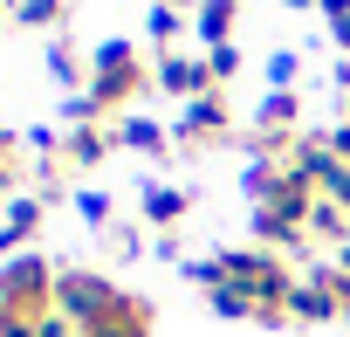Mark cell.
Masks as SVG:
<instances>
[{
    "label": "cell",
    "instance_id": "obj_1",
    "mask_svg": "<svg viewBox=\"0 0 350 337\" xmlns=\"http://www.w3.org/2000/svg\"><path fill=\"white\" fill-rule=\"evenodd\" d=\"M186 275H193L200 289H213V282L247 289V296H254V323H295V316H288V296H295L302 275H295L275 248H227V255H213V262H186Z\"/></svg>",
    "mask_w": 350,
    "mask_h": 337
},
{
    "label": "cell",
    "instance_id": "obj_31",
    "mask_svg": "<svg viewBox=\"0 0 350 337\" xmlns=\"http://www.w3.org/2000/svg\"><path fill=\"white\" fill-rule=\"evenodd\" d=\"M288 8H316V0H288Z\"/></svg>",
    "mask_w": 350,
    "mask_h": 337
},
{
    "label": "cell",
    "instance_id": "obj_13",
    "mask_svg": "<svg viewBox=\"0 0 350 337\" xmlns=\"http://www.w3.org/2000/svg\"><path fill=\"white\" fill-rule=\"evenodd\" d=\"M288 316H295V323H329V316H343V310H336V296H329L316 275H302L295 296H288Z\"/></svg>",
    "mask_w": 350,
    "mask_h": 337
},
{
    "label": "cell",
    "instance_id": "obj_6",
    "mask_svg": "<svg viewBox=\"0 0 350 337\" xmlns=\"http://www.w3.org/2000/svg\"><path fill=\"white\" fill-rule=\"evenodd\" d=\"M179 138L186 151H206V145H227L234 138V103H227V90H206V97H193L186 103V117H179Z\"/></svg>",
    "mask_w": 350,
    "mask_h": 337
},
{
    "label": "cell",
    "instance_id": "obj_22",
    "mask_svg": "<svg viewBox=\"0 0 350 337\" xmlns=\"http://www.w3.org/2000/svg\"><path fill=\"white\" fill-rule=\"evenodd\" d=\"M110 248H117V255H144V234H137V227H110Z\"/></svg>",
    "mask_w": 350,
    "mask_h": 337
},
{
    "label": "cell",
    "instance_id": "obj_2",
    "mask_svg": "<svg viewBox=\"0 0 350 337\" xmlns=\"http://www.w3.org/2000/svg\"><path fill=\"white\" fill-rule=\"evenodd\" d=\"M55 262L49 255H8L0 262V337H35L55 316Z\"/></svg>",
    "mask_w": 350,
    "mask_h": 337
},
{
    "label": "cell",
    "instance_id": "obj_5",
    "mask_svg": "<svg viewBox=\"0 0 350 337\" xmlns=\"http://www.w3.org/2000/svg\"><path fill=\"white\" fill-rule=\"evenodd\" d=\"M117 303H124V289H117L110 275H96V269H62V275H55V316H69L76 330L103 323Z\"/></svg>",
    "mask_w": 350,
    "mask_h": 337
},
{
    "label": "cell",
    "instance_id": "obj_12",
    "mask_svg": "<svg viewBox=\"0 0 350 337\" xmlns=\"http://www.w3.org/2000/svg\"><path fill=\"white\" fill-rule=\"evenodd\" d=\"M110 131H117V145H124V151H144V158L172 151V131H165V124H151V117H131V110H124Z\"/></svg>",
    "mask_w": 350,
    "mask_h": 337
},
{
    "label": "cell",
    "instance_id": "obj_16",
    "mask_svg": "<svg viewBox=\"0 0 350 337\" xmlns=\"http://www.w3.org/2000/svg\"><path fill=\"white\" fill-rule=\"evenodd\" d=\"M254 241H268V248H302V241H309V227H302V221H288V214L254 207Z\"/></svg>",
    "mask_w": 350,
    "mask_h": 337
},
{
    "label": "cell",
    "instance_id": "obj_8",
    "mask_svg": "<svg viewBox=\"0 0 350 337\" xmlns=\"http://www.w3.org/2000/svg\"><path fill=\"white\" fill-rule=\"evenodd\" d=\"M186 214H193V193H179V186H144V193H137V221L158 227V234H172Z\"/></svg>",
    "mask_w": 350,
    "mask_h": 337
},
{
    "label": "cell",
    "instance_id": "obj_29",
    "mask_svg": "<svg viewBox=\"0 0 350 337\" xmlns=\"http://www.w3.org/2000/svg\"><path fill=\"white\" fill-rule=\"evenodd\" d=\"M172 8H186V14H193V8H200V0H172Z\"/></svg>",
    "mask_w": 350,
    "mask_h": 337
},
{
    "label": "cell",
    "instance_id": "obj_26",
    "mask_svg": "<svg viewBox=\"0 0 350 337\" xmlns=\"http://www.w3.org/2000/svg\"><path fill=\"white\" fill-rule=\"evenodd\" d=\"M0 165H21V138L14 131H0Z\"/></svg>",
    "mask_w": 350,
    "mask_h": 337
},
{
    "label": "cell",
    "instance_id": "obj_14",
    "mask_svg": "<svg viewBox=\"0 0 350 337\" xmlns=\"http://www.w3.org/2000/svg\"><path fill=\"white\" fill-rule=\"evenodd\" d=\"M35 227H42V193H14V200H8V227H0V255L21 248Z\"/></svg>",
    "mask_w": 350,
    "mask_h": 337
},
{
    "label": "cell",
    "instance_id": "obj_17",
    "mask_svg": "<svg viewBox=\"0 0 350 337\" xmlns=\"http://www.w3.org/2000/svg\"><path fill=\"white\" fill-rule=\"evenodd\" d=\"M8 21H14V28H42V35H55V28L69 21V0H14Z\"/></svg>",
    "mask_w": 350,
    "mask_h": 337
},
{
    "label": "cell",
    "instance_id": "obj_25",
    "mask_svg": "<svg viewBox=\"0 0 350 337\" xmlns=\"http://www.w3.org/2000/svg\"><path fill=\"white\" fill-rule=\"evenodd\" d=\"M323 200H336V207H343V214H350V165H343V173H336V186H329V193H323Z\"/></svg>",
    "mask_w": 350,
    "mask_h": 337
},
{
    "label": "cell",
    "instance_id": "obj_7",
    "mask_svg": "<svg viewBox=\"0 0 350 337\" xmlns=\"http://www.w3.org/2000/svg\"><path fill=\"white\" fill-rule=\"evenodd\" d=\"M151 83L165 90V97H206V90H220L213 76H206V55H186V49H172V55H151Z\"/></svg>",
    "mask_w": 350,
    "mask_h": 337
},
{
    "label": "cell",
    "instance_id": "obj_4",
    "mask_svg": "<svg viewBox=\"0 0 350 337\" xmlns=\"http://www.w3.org/2000/svg\"><path fill=\"white\" fill-rule=\"evenodd\" d=\"M247 193H254V207L288 214V221H302V227H309V207L323 200V193L295 173V165H288V158H254V165H247Z\"/></svg>",
    "mask_w": 350,
    "mask_h": 337
},
{
    "label": "cell",
    "instance_id": "obj_20",
    "mask_svg": "<svg viewBox=\"0 0 350 337\" xmlns=\"http://www.w3.org/2000/svg\"><path fill=\"white\" fill-rule=\"evenodd\" d=\"M200 55H206V76H213L220 90L241 76V49H234V42H227V49H200Z\"/></svg>",
    "mask_w": 350,
    "mask_h": 337
},
{
    "label": "cell",
    "instance_id": "obj_28",
    "mask_svg": "<svg viewBox=\"0 0 350 337\" xmlns=\"http://www.w3.org/2000/svg\"><path fill=\"white\" fill-rule=\"evenodd\" d=\"M336 269H350V234H343V241H336Z\"/></svg>",
    "mask_w": 350,
    "mask_h": 337
},
{
    "label": "cell",
    "instance_id": "obj_21",
    "mask_svg": "<svg viewBox=\"0 0 350 337\" xmlns=\"http://www.w3.org/2000/svg\"><path fill=\"white\" fill-rule=\"evenodd\" d=\"M76 214H83L90 227H110V221H117V207H110V193H90V186L76 193Z\"/></svg>",
    "mask_w": 350,
    "mask_h": 337
},
{
    "label": "cell",
    "instance_id": "obj_24",
    "mask_svg": "<svg viewBox=\"0 0 350 337\" xmlns=\"http://www.w3.org/2000/svg\"><path fill=\"white\" fill-rule=\"evenodd\" d=\"M268 76H275V90H288V83H295V55H275V62H268Z\"/></svg>",
    "mask_w": 350,
    "mask_h": 337
},
{
    "label": "cell",
    "instance_id": "obj_19",
    "mask_svg": "<svg viewBox=\"0 0 350 337\" xmlns=\"http://www.w3.org/2000/svg\"><path fill=\"white\" fill-rule=\"evenodd\" d=\"M309 234H329V241H343V234H350V214H343L336 200H316V207H309Z\"/></svg>",
    "mask_w": 350,
    "mask_h": 337
},
{
    "label": "cell",
    "instance_id": "obj_10",
    "mask_svg": "<svg viewBox=\"0 0 350 337\" xmlns=\"http://www.w3.org/2000/svg\"><path fill=\"white\" fill-rule=\"evenodd\" d=\"M234 21H241V0H200V8H193L200 49H227L234 42Z\"/></svg>",
    "mask_w": 350,
    "mask_h": 337
},
{
    "label": "cell",
    "instance_id": "obj_18",
    "mask_svg": "<svg viewBox=\"0 0 350 337\" xmlns=\"http://www.w3.org/2000/svg\"><path fill=\"white\" fill-rule=\"evenodd\" d=\"M49 76H55L69 97H76V83H90V69H83V55H76V42H69V35H55V42H49Z\"/></svg>",
    "mask_w": 350,
    "mask_h": 337
},
{
    "label": "cell",
    "instance_id": "obj_27",
    "mask_svg": "<svg viewBox=\"0 0 350 337\" xmlns=\"http://www.w3.org/2000/svg\"><path fill=\"white\" fill-rule=\"evenodd\" d=\"M14 179H21V165H0V193H8V186H14Z\"/></svg>",
    "mask_w": 350,
    "mask_h": 337
},
{
    "label": "cell",
    "instance_id": "obj_11",
    "mask_svg": "<svg viewBox=\"0 0 350 337\" xmlns=\"http://www.w3.org/2000/svg\"><path fill=\"white\" fill-rule=\"evenodd\" d=\"M144 42H151V55H172V49H186V8L158 0V8L144 14Z\"/></svg>",
    "mask_w": 350,
    "mask_h": 337
},
{
    "label": "cell",
    "instance_id": "obj_15",
    "mask_svg": "<svg viewBox=\"0 0 350 337\" xmlns=\"http://www.w3.org/2000/svg\"><path fill=\"white\" fill-rule=\"evenodd\" d=\"M144 330H151V310H144L137 296H124V303H117L103 323H90L83 337H144Z\"/></svg>",
    "mask_w": 350,
    "mask_h": 337
},
{
    "label": "cell",
    "instance_id": "obj_3",
    "mask_svg": "<svg viewBox=\"0 0 350 337\" xmlns=\"http://www.w3.org/2000/svg\"><path fill=\"white\" fill-rule=\"evenodd\" d=\"M144 83H151V62H144L137 42H96L90 49V103H96V117H117Z\"/></svg>",
    "mask_w": 350,
    "mask_h": 337
},
{
    "label": "cell",
    "instance_id": "obj_23",
    "mask_svg": "<svg viewBox=\"0 0 350 337\" xmlns=\"http://www.w3.org/2000/svg\"><path fill=\"white\" fill-rule=\"evenodd\" d=\"M316 14H323L329 28H343V21H350V0H316Z\"/></svg>",
    "mask_w": 350,
    "mask_h": 337
},
{
    "label": "cell",
    "instance_id": "obj_30",
    "mask_svg": "<svg viewBox=\"0 0 350 337\" xmlns=\"http://www.w3.org/2000/svg\"><path fill=\"white\" fill-rule=\"evenodd\" d=\"M0 14H14V0H0Z\"/></svg>",
    "mask_w": 350,
    "mask_h": 337
},
{
    "label": "cell",
    "instance_id": "obj_9",
    "mask_svg": "<svg viewBox=\"0 0 350 337\" xmlns=\"http://www.w3.org/2000/svg\"><path fill=\"white\" fill-rule=\"evenodd\" d=\"M110 151H117V131L110 124H83V131L62 138V165H69V173H90V165H103Z\"/></svg>",
    "mask_w": 350,
    "mask_h": 337
}]
</instances>
